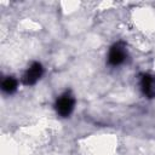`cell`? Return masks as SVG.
<instances>
[{
  "instance_id": "3",
  "label": "cell",
  "mask_w": 155,
  "mask_h": 155,
  "mask_svg": "<svg viewBox=\"0 0 155 155\" xmlns=\"http://www.w3.org/2000/svg\"><path fill=\"white\" fill-rule=\"evenodd\" d=\"M125 57H126L125 50L122 47H120V46H115V47L111 48V51L109 53V62L111 64H114V65H117V64L124 62Z\"/></svg>"
},
{
  "instance_id": "4",
  "label": "cell",
  "mask_w": 155,
  "mask_h": 155,
  "mask_svg": "<svg viewBox=\"0 0 155 155\" xmlns=\"http://www.w3.org/2000/svg\"><path fill=\"white\" fill-rule=\"evenodd\" d=\"M1 87H2V90L5 91V92H12L16 87H17V81L13 79V78H7V79H5L4 81H2V84H1Z\"/></svg>"
},
{
  "instance_id": "2",
  "label": "cell",
  "mask_w": 155,
  "mask_h": 155,
  "mask_svg": "<svg viewBox=\"0 0 155 155\" xmlns=\"http://www.w3.org/2000/svg\"><path fill=\"white\" fill-rule=\"evenodd\" d=\"M41 73H42L41 65H40L39 63H33V64L28 68V70H27V73H25V75H24V81H25V84L29 85V84L36 82L38 79L41 76Z\"/></svg>"
},
{
  "instance_id": "1",
  "label": "cell",
  "mask_w": 155,
  "mask_h": 155,
  "mask_svg": "<svg viewBox=\"0 0 155 155\" xmlns=\"http://www.w3.org/2000/svg\"><path fill=\"white\" fill-rule=\"evenodd\" d=\"M73 107H74V99L68 96V94H64V96H61L57 101V111L62 115V116H68L70 114V111L73 110Z\"/></svg>"
}]
</instances>
